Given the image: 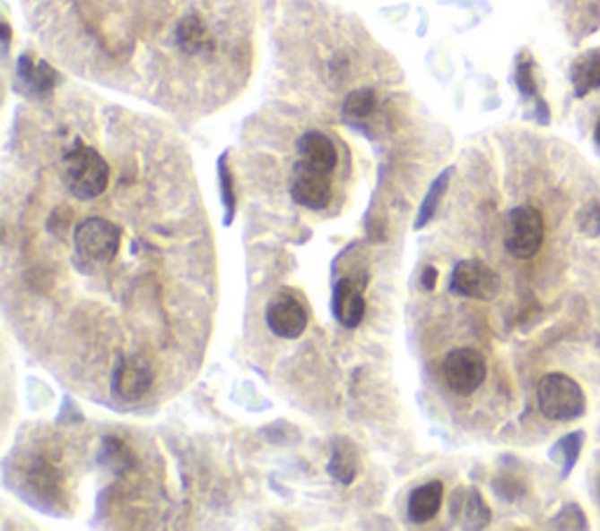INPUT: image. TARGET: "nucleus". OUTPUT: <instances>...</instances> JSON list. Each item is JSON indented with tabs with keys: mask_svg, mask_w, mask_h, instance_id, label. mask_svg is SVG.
I'll return each instance as SVG.
<instances>
[{
	"mask_svg": "<svg viewBox=\"0 0 600 531\" xmlns=\"http://www.w3.org/2000/svg\"><path fill=\"white\" fill-rule=\"evenodd\" d=\"M120 227L106 218H85L74 232V244L80 258L97 262V265H106L116 258L120 251Z\"/></svg>",
	"mask_w": 600,
	"mask_h": 531,
	"instance_id": "20e7f679",
	"label": "nucleus"
},
{
	"mask_svg": "<svg viewBox=\"0 0 600 531\" xmlns=\"http://www.w3.org/2000/svg\"><path fill=\"white\" fill-rule=\"evenodd\" d=\"M110 181V169L106 159L94 148H87L78 141L74 150L64 158V183L75 200H97L106 193Z\"/></svg>",
	"mask_w": 600,
	"mask_h": 531,
	"instance_id": "f257e3e1",
	"label": "nucleus"
},
{
	"mask_svg": "<svg viewBox=\"0 0 600 531\" xmlns=\"http://www.w3.org/2000/svg\"><path fill=\"white\" fill-rule=\"evenodd\" d=\"M267 328L282 339L300 338L308 328V309L291 293H277L265 309Z\"/></svg>",
	"mask_w": 600,
	"mask_h": 531,
	"instance_id": "0eeeda50",
	"label": "nucleus"
},
{
	"mask_svg": "<svg viewBox=\"0 0 600 531\" xmlns=\"http://www.w3.org/2000/svg\"><path fill=\"white\" fill-rule=\"evenodd\" d=\"M359 464H357V452L350 442H340L335 445L334 457L328 461V475L338 480L343 484H350L354 477H357Z\"/></svg>",
	"mask_w": 600,
	"mask_h": 531,
	"instance_id": "f3484780",
	"label": "nucleus"
},
{
	"mask_svg": "<svg viewBox=\"0 0 600 531\" xmlns=\"http://www.w3.org/2000/svg\"><path fill=\"white\" fill-rule=\"evenodd\" d=\"M176 43L188 55H206L213 49V38L197 14H188L176 26Z\"/></svg>",
	"mask_w": 600,
	"mask_h": 531,
	"instance_id": "4468645a",
	"label": "nucleus"
},
{
	"mask_svg": "<svg viewBox=\"0 0 600 531\" xmlns=\"http://www.w3.org/2000/svg\"><path fill=\"white\" fill-rule=\"evenodd\" d=\"M376 110V91L364 87V90H354L352 94H347V98L343 101V113L350 120H364L370 113Z\"/></svg>",
	"mask_w": 600,
	"mask_h": 531,
	"instance_id": "6ab92c4d",
	"label": "nucleus"
},
{
	"mask_svg": "<svg viewBox=\"0 0 600 531\" xmlns=\"http://www.w3.org/2000/svg\"><path fill=\"white\" fill-rule=\"evenodd\" d=\"M596 143L600 145V120H598V124H596Z\"/></svg>",
	"mask_w": 600,
	"mask_h": 531,
	"instance_id": "a878e982",
	"label": "nucleus"
},
{
	"mask_svg": "<svg viewBox=\"0 0 600 531\" xmlns=\"http://www.w3.org/2000/svg\"><path fill=\"white\" fill-rule=\"evenodd\" d=\"M291 197L296 204L305 206L309 211H322L331 204V197H334L331 174H324V171L298 162L291 178Z\"/></svg>",
	"mask_w": 600,
	"mask_h": 531,
	"instance_id": "6e6552de",
	"label": "nucleus"
},
{
	"mask_svg": "<svg viewBox=\"0 0 600 531\" xmlns=\"http://www.w3.org/2000/svg\"><path fill=\"white\" fill-rule=\"evenodd\" d=\"M516 85H518V90H521L526 97H535L537 87H535L533 64H530V61L521 64V66H518V71H516Z\"/></svg>",
	"mask_w": 600,
	"mask_h": 531,
	"instance_id": "b1692460",
	"label": "nucleus"
},
{
	"mask_svg": "<svg viewBox=\"0 0 600 531\" xmlns=\"http://www.w3.org/2000/svg\"><path fill=\"white\" fill-rule=\"evenodd\" d=\"M537 407L552 422H572L584 415L587 398L572 377L549 373L537 381Z\"/></svg>",
	"mask_w": 600,
	"mask_h": 531,
	"instance_id": "f03ea898",
	"label": "nucleus"
},
{
	"mask_svg": "<svg viewBox=\"0 0 600 531\" xmlns=\"http://www.w3.org/2000/svg\"><path fill=\"white\" fill-rule=\"evenodd\" d=\"M334 314L343 328H357L366 314V300L361 286L354 278H340L334 290Z\"/></svg>",
	"mask_w": 600,
	"mask_h": 531,
	"instance_id": "9b49d317",
	"label": "nucleus"
},
{
	"mask_svg": "<svg viewBox=\"0 0 600 531\" xmlns=\"http://www.w3.org/2000/svg\"><path fill=\"white\" fill-rule=\"evenodd\" d=\"M448 178H450V171H443L437 181L431 183L430 193H427L425 201H422V209H420V213H418V223H415V227H425L431 218H434V213H437L439 204H441V200H443V194H446Z\"/></svg>",
	"mask_w": 600,
	"mask_h": 531,
	"instance_id": "aec40b11",
	"label": "nucleus"
},
{
	"mask_svg": "<svg viewBox=\"0 0 600 531\" xmlns=\"http://www.w3.org/2000/svg\"><path fill=\"white\" fill-rule=\"evenodd\" d=\"M443 503V483L431 480L422 487L413 489L411 499H408V519L415 525H425L434 515L439 513V508Z\"/></svg>",
	"mask_w": 600,
	"mask_h": 531,
	"instance_id": "ddd939ff",
	"label": "nucleus"
},
{
	"mask_svg": "<svg viewBox=\"0 0 600 531\" xmlns=\"http://www.w3.org/2000/svg\"><path fill=\"white\" fill-rule=\"evenodd\" d=\"M152 384V370L146 358L141 356H122L117 363L116 373H113V391L122 400L134 403L141 400L151 391Z\"/></svg>",
	"mask_w": 600,
	"mask_h": 531,
	"instance_id": "1a4fd4ad",
	"label": "nucleus"
},
{
	"mask_svg": "<svg viewBox=\"0 0 600 531\" xmlns=\"http://www.w3.org/2000/svg\"><path fill=\"white\" fill-rule=\"evenodd\" d=\"M584 445V433L582 431H575V433L565 435L556 442V447L552 450V459H558L563 464V477L570 475V471L575 468L577 459H579V452H582Z\"/></svg>",
	"mask_w": 600,
	"mask_h": 531,
	"instance_id": "a211bd4d",
	"label": "nucleus"
},
{
	"mask_svg": "<svg viewBox=\"0 0 600 531\" xmlns=\"http://www.w3.org/2000/svg\"><path fill=\"white\" fill-rule=\"evenodd\" d=\"M450 290L472 300H492L500 293L498 272L481 260H462L450 274Z\"/></svg>",
	"mask_w": 600,
	"mask_h": 531,
	"instance_id": "423d86ee",
	"label": "nucleus"
},
{
	"mask_svg": "<svg viewBox=\"0 0 600 531\" xmlns=\"http://www.w3.org/2000/svg\"><path fill=\"white\" fill-rule=\"evenodd\" d=\"M485 358L476 349L460 347L446 354L441 363V374L446 387L457 396H472L485 381Z\"/></svg>",
	"mask_w": 600,
	"mask_h": 531,
	"instance_id": "39448f33",
	"label": "nucleus"
},
{
	"mask_svg": "<svg viewBox=\"0 0 600 531\" xmlns=\"http://www.w3.org/2000/svg\"><path fill=\"white\" fill-rule=\"evenodd\" d=\"M450 519L465 529H483L491 525V508L485 506L479 489H457L450 501Z\"/></svg>",
	"mask_w": 600,
	"mask_h": 531,
	"instance_id": "9d476101",
	"label": "nucleus"
},
{
	"mask_svg": "<svg viewBox=\"0 0 600 531\" xmlns=\"http://www.w3.org/2000/svg\"><path fill=\"white\" fill-rule=\"evenodd\" d=\"M437 286V270L434 267H425V272H422V288L431 290Z\"/></svg>",
	"mask_w": 600,
	"mask_h": 531,
	"instance_id": "393cba45",
	"label": "nucleus"
},
{
	"mask_svg": "<svg viewBox=\"0 0 600 531\" xmlns=\"http://www.w3.org/2000/svg\"><path fill=\"white\" fill-rule=\"evenodd\" d=\"M553 527H558V529H587V518H584L582 508L577 506V503H568L553 518Z\"/></svg>",
	"mask_w": 600,
	"mask_h": 531,
	"instance_id": "5701e85b",
	"label": "nucleus"
},
{
	"mask_svg": "<svg viewBox=\"0 0 600 531\" xmlns=\"http://www.w3.org/2000/svg\"><path fill=\"white\" fill-rule=\"evenodd\" d=\"M19 80L36 94H48L52 91L57 82V73L45 64V61H33L29 55H24L17 64Z\"/></svg>",
	"mask_w": 600,
	"mask_h": 531,
	"instance_id": "dca6fc26",
	"label": "nucleus"
},
{
	"mask_svg": "<svg viewBox=\"0 0 600 531\" xmlns=\"http://www.w3.org/2000/svg\"><path fill=\"white\" fill-rule=\"evenodd\" d=\"M219 178H221V197H223L225 206V223H232V216H235V187H232V176L228 164H225V155L219 162Z\"/></svg>",
	"mask_w": 600,
	"mask_h": 531,
	"instance_id": "412c9836",
	"label": "nucleus"
},
{
	"mask_svg": "<svg viewBox=\"0 0 600 531\" xmlns=\"http://www.w3.org/2000/svg\"><path fill=\"white\" fill-rule=\"evenodd\" d=\"M298 162L305 167H312L324 174H334L338 164V152H335L334 141L322 132H308L298 141Z\"/></svg>",
	"mask_w": 600,
	"mask_h": 531,
	"instance_id": "f8f14e48",
	"label": "nucleus"
},
{
	"mask_svg": "<svg viewBox=\"0 0 600 531\" xmlns=\"http://www.w3.org/2000/svg\"><path fill=\"white\" fill-rule=\"evenodd\" d=\"M570 80L579 98L587 97L588 91L600 90V52H587L579 56L570 68Z\"/></svg>",
	"mask_w": 600,
	"mask_h": 531,
	"instance_id": "2eb2a0df",
	"label": "nucleus"
},
{
	"mask_svg": "<svg viewBox=\"0 0 600 531\" xmlns=\"http://www.w3.org/2000/svg\"><path fill=\"white\" fill-rule=\"evenodd\" d=\"M544 244V218L535 206H516L507 216L504 248L516 260H530Z\"/></svg>",
	"mask_w": 600,
	"mask_h": 531,
	"instance_id": "7ed1b4c3",
	"label": "nucleus"
},
{
	"mask_svg": "<svg viewBox=\"0 0 600 531\" xmlns=\"http://www.w3.org/2000/svg\"><path fill=\"white\" fill-rule=\"evenodd\" d=\"M577 225L587 236H600V201H587L577 213Z\"/></svg>",
	"mask_w": 600,
	"mask_h": 531,
	"instance_id": "4be33fe9",
	"label": "nucleus"
}]
</instances>
